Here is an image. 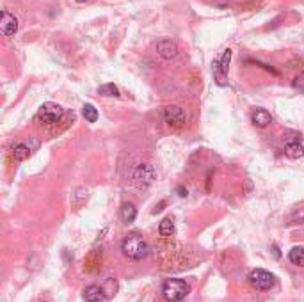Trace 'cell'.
<instances>
[{
	"mask_svg": "<svg viewBox=\"0 0 304 302\" xmlns=\"http://www.w3.org/2000/svg\"><path fill=\"white\" fill-rule=\"evenodd\" d=\"M121 251L127 258L139 261V259L146 258L148 253H150V247H148V242L142 238L141 235L132 233L128 235V237H125V240H123L121 244Z\"/></svg>",
	"mask_w": 304,
	"mask_h": 302,
	"instance_id": "1",
	"label": "cell"
},
{
	"mask_svg": "<svg viewBox=\"0 0 304 302\" xmlns=\"http://www.w3.org/2000/svg\"><path fill=\"white\" fill-rule=\"evenodd\" d=\"M189 292H191V286L183 279H167L162 284L164 297L169 302H180L189 295Z\"/></svg>",
	"mask_w": 304,
	"mask_h": 302,
	"instance_id": "2",
	"label": "cell"
},
{
	"mask_svg": "<svg viewBox=\"0 0 304 302\" xmlns=\"http://www.w3.org/2000/svg\"><path fill=\"white\" fill-rule=\"evenodd\" d=\"M230 61H231V50H224L222 57H219L212 66L214 71V78H216L217 86H226L228 84V69H230Z\"/></svg>",
	"mask_w": 304,
	"mask_h": 302,
	"instance_id": "3",
	"label": "cell"
},
{
	"mask_svg": "<svg viewBox=\"0 0 304 302\" xmlns=\"http://www.w3.org/2000/svg\"><path fill=\"white\" fill-rule=\"evenodd\" d=\"M249 283L256 288V290H260V292H267L270 288L276 284V278L272 276L270 272L263 270V268H255L253 272L249 274Z\"/></svg>",
	"mask_w": 304,
	"mask_h": 302,
	"instance_id": "4",
	"label": "cell"
},
{
	"mask_svg": "<svg viewBox=\"0 0 304 302\" xmlns=\"http://www.w3.org/2000/svg\"><path fill=\"white\" fill-rule=\"evenodd\" d=\"M63 116H64L63 107L52 102L43 103L40 107V110H38V119L46 123V125H55L57 121H61V117Z\"/></svg>",
	"mask_w": 304,
	"mask_h": 302,
	"instance_id": "5",
	"label": "cell"
},
{
	"mask_svg": "<svg viewBox=\"0 0 304 302\" xmlns=\"http://www.w3.org/2000/svg\"><path fill=\"white\" fill-rule=\"evenodd\" d=\"M164 121L173 128H182L187 121V114L180 105H167L162 112Z\"/></svg>",
	"mask_w": 304,
	"mask_h": 302,
	"instance_id": "6",
	"label": "cell"
},
{
	"mask_svg": "<svg viewBox=\"0 0 304 302\" xmlns=\"http://www.w3.org/2000/svg\"><path fill=\"white\" fill-rule=\"evenodd\" d=\"M155 176H157V173H155L153 166H150V164H141V166L135 167L132 178L137 187H148L153 183Z\"/></svg>",
	"mask_w": 304,
	"mask_h": 302,
	"instance_id": "7",
	"label": "cell"
},
{
	"mask_svg": "<svg viewBox=\"0 0 304 302\" xmlns=\"http://www.w3.org/2000/svg\"><path fill=\"white\" fill-rule=\"evenodd\" d=\"M18 30V20L15 18V15H11L7 11H2L0 15V32L4 38H11L16 34Z\"/></svg>",
	"mask_w": 304,
	"mask_h": 302,
	"instance_id": "8",
	"label": "cell"
},
{
	"mask_svg": "<svg viewBox=\"0 0 304 302\" xmlns=\"http://www.w3.org/2000/svg\"><path fill=\"white\" fill-rule=\"evenodd\" d=\"M157 52L164 59H174L178 55V44L169 38L158 39L157 41Z\"/></svg>",
	"mask_w": 304,
	"mask_h": 302,
	"instance_id": "9",
	"label": "cell"
},
{
	"mask_svg": "<svg viewBox=\"0 0 304 302\" xmlns=\"http://www.w3.org/2000/svg\"><path fill=\"white\" fill-rule=\"evenodd\" d=\"M109 295H105L102 286H96V284H91L84 290V301L86 302H103Z\"/></svg>",
	"mask_w": 304,
	"mask_h": 302,
	"instance_id": "10",
	"label": "cell"
},
{
	"mask_svg": "<svg viewBox=\"0 0 304 302\" xmlns=\"http://www.w3.org/2000/svg\"><path fill=\"white\" fill-rule=\"evenodd\" d=\"M251 121H253V125L258 128H265L269 127L270 123H272V116H270L265 108H256L255 112L251 114Z\"/></svg>",
	"mask_w": 304,
	"mask_h": 302,
	"instance_id": "11",
	"label": "cell"
},
{
	"mask_svg": "<svg viewBox=\"0 0 304 302\" xmlns=\"http://www.w3.org/2000/svg\"><path fill=\"white\" fill-rule=\"evenodd\" d=\"M284 155L290 158H301L304 156V146L299 141H290L284 144Z\"/></svg>",
	"mask_w": 304,
	"mask_h": 302,
	"instance_id": "12",
	"label": "cell"
},
{
	"mask_svg": "<svg viewBox=\"0 0 304 302\" xmlns=\"http://www.w3.org/2000/svg\"><path fill=\"white\" fill-rule=\"evenodd\" d=\"M137 217V208L132 205V203H125L121 206V219L125 224H132L133 220Z\"/></svg>",
	"mask_w": 304,
	"mask_h": 302,
	"instance_id": "13",
	"label": "cell"
},
{
	"mask_svg": "<svg viewBox=\"0 0 304 302\" xmlns=\"http://www.w3.org/2000/svg\"><path fill=\"white\" fill-rule=\"evenodd\" d=\"M290 263L295 267H304V249L303 247H294L288 253Z\"/></svg>",
	"mask_w": 304,
	"mask_h": 302,
	"instance_id": "14",
	"label": "cell"
},
{
	"mask_svg": "<svg viewBox=\"0 0 304 302\" xmlns=\"http://www.w3.org/2000/svg\"><path fill=\"white\" fill-rule=\"evenodd\" d=\"M98 94L100 96H107V98H118L119 89L116 84H103V86L98 87Z\"/></svg>",
	"mask_w": 304,
	"mask_h": 302,
	"instance_id": "15",
	"label": "cell"
},
{
	"mask_svg": "<svg viewBox=\"0 0 304 302\" xmlns=\"http://www.w3.org/2000/svg\"><path fill=\"white\" fill-rule=\"evenodd\" d=\"M82 116L87 123L98 121V110H96V107L91 105V103H86V105L82 107Z\"/></svg>",
	"mask_w": 304,
	"mask_h": 302,
	"instance_id": "16",
	"label": "cell"
},
{
	"mask_svg": "<svg viewBox=\"0 0 304 302\" xmlns=\"http://www.w3.org/2000/svg\"><path fill=\"white\" fill-rule=\"evenodd\" d=\"M13 156H15L16 162L27 160L30 156V148L27 146V144H18V146H15V150H13Z\"/></svg>",
	"mask_w": 304,
	"mask_h": 302,
	"instance_id": "17",
	"label": "cell"
},
{
	"mask_svg": "<svg viewBox=\"0 0 304 302\" xmlns=\"http://www.w3.org/2000/svg\"><path fill=\"white\" fill-rule=\"evenodd\" d=\"M158 233H160V237H173L174 235V222L171 219H164L158 226Z\"/></svg>",
	"mask_w": 304,
	"mask_h": 302,
	"instance_id": "18",
	"label": "cell"
},
{
	"mask_svg": "<svg viewBox=\"0 0 304 302\" xmlns=\"http://www.w3.org/2000/svg\"><path fill=\"white\" fill-rule=\"evenodd\" d=\"M290 220L295 224H304V208H295L290 215Z\"/></svg>",
	"mask_w": 304,
	"mask_h": 302,
	"instance_id": "19",
	"label": "cell"
},
{
	"mask_svg": "<svg viewBox=\"0 0 304 302\" xmlns=\"http://www.w3.org/2000/svg\"><path fill=\"white\" fill-rule=\"evenodd\" d=\"M292 87L297 89V91H301V93H304V73L297 75V77L292 80Z\"/></svg>",
	"mask_w": 304,
	"mask_h": 302,
	"instance_id": "20",
	"label": "cell"
},
{
	"mask_svg": "<svg viewBox=\"0 0 304 302\" xmlns=\"http://www.w3.org/2000/svg\"><path fill=\"white\" fill-rule=\"evenodd\" d=\"M178 195H180V197H185V195H187V190L185 189H182V187H178Z\"/></svg>",
	"mask_w": 304,
	"mask_h": 302,
	"instance_id": "21",
	"label": "cell"
},
{
	"mask_svg": "<svg viewBox=\"0 0 304 302\" xmlns=\"http://www.w3.org/2000/svg\"><path fill=\"white\" fill-rule=\"evenodd\" d=\"M75 2H79V4H84V2H86V0H75Z\"/></svg>",
	"mask_w": 304,
	"mask_h": 302,
	"instance_id": "22",
	"label": "cell"
}]
</instances>
